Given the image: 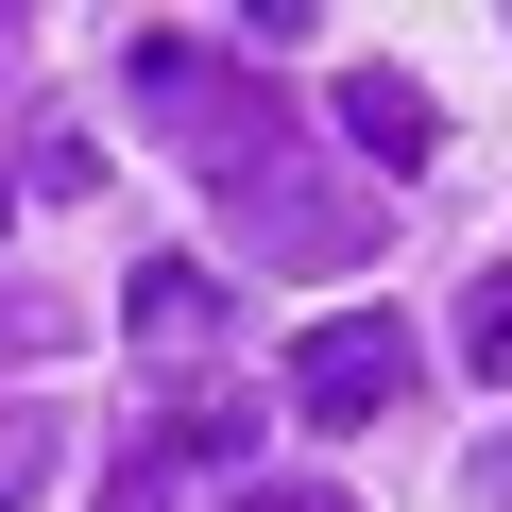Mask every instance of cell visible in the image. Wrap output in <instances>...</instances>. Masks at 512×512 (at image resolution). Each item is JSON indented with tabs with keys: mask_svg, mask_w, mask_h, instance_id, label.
I'll list each match as a JSON object with an SVG mask.
<instances>
[{
	"mask_svg": "<svg viewBox=\"0 0 512 512\" xmlns=\"http://www.w3.org/2000/svg\"><path fill=\"white\" fill-rule=\"evenodd\" d=\"M0 69H18V18H0Z\"/></svg>",
	"mask_w": 512,
	"mask_h": 512,
	"instance_id": "5bb4252c",
	"label": "cell"
},
{
	"mask_svg": "<svg viewBox=\"0 0 512 512\" xmlns=\"http://www.w3.org/2000/svg\"><path fill=\"white\" fill-rule=\"evenodd\" d=\"M291 410H308V427H393V410H410V325H393V308L308 325V342H291Z\"/></svg>",
	"mask_w": 512,
	"mask_h": 512,
	"instance_id": "7a4b0ae2",
	"label": "cell"
},
{
	"mask_svg": "<svg viewBox=\"0 0 512 512\" xmlns=\"http://www.w3.org/2000/svg\"><path fill=\"white\" fill-rule=\"evenodd\" d=\"M52 342H69V308H52V291H0V359H52Z\"/></svg>",
	"mask_w": 512,
	"mask_h": 512,
	"instance_id": "30bf717a",
	"label": "cell"
},
{
	"mask_svg": "<svg viewBox=\"0 0 512 512\" xmlns=\"http://www.w3.org/2000/svg\"><path fill=\"white\" fill-rule=\"evenodd\" d=\"M137 342L154 359H205L222 342V274H205V256H137Z\"/></svg>",
	"mask_w": 512,
	"mask_h": 512,
	"instance_id": "5b68a950",
	"label": "cell"
},
{
	"mask_svg": "<svg viewBox=\"0 0 512 512\" xmlns=\"http://www.w3.org/2000/svg\"><path fill=\"white\" fill-rule=\"evenodd\" d=\"M103 512H171V495H154V461H120V478H103Z\"/></svg>",
	"mask_w": 512,
	"mask_h": 512,
	"instance_id": "4fadbf2b",
	"label": "cell"
},
{
	"mask_svg": "<svg viewBox=\"0 0 512 512\" xmlns=\"http://www.w3.org/2000/svg\"><path fill=\"white\" fill-rule=\"evenodd\" d=\"M325 103H342V154H359V171H427V154H444V103H427L410 69H342Z\"/></svg>",
	"mask_w": 512,
	"mask_h": 512,
	"instance_id": "3957f363",
	"label": "cell"
},
{
	"mask_svg": "<svg viewBox=\"0 0 512 512\" xmlns=\"http://www.w3.org/2000/svg\"><path fill=\"white\" fill-rule=\"evenodd\" d=\"M239 444H256L239 393H188V410H171V461H239Z\"/></svg>",
	"mask_w": 512,
	"mask_h": 512,
	"instance_id": "52a82bcc",
	"label": "cell"
},
{
	"mask_svg": "<svg viewBox=\"0 0 512 512\" xmlns=\"http://www.w3.org/2000/svg\"><path fill=\"white\" fill-rule=\"evenodd\" d=\"M461 359H478V376L512 393V274H478V308H461Z\"/></svg>",
	"mask_w": 512,
	"mask_h": 512,
	"instance_id": "ba28073f",
	"label": "cell"
},
{
	"mask_svg": "<svg viewBox=\"0 0 512 512\" xmlns=\"http://www.w3.org/2000/svg\"><path fill=\"white\" fill-rule=\"evenodd\" d=\"M120 86H137V120H154L205 188L291 171V103H274V69H239V52H205V35H137V52H120Z\"/></svg>",
	"mask_w": 512,
	"mask_h": 512,
	"instance_id": "6da1fadb",
	"label": "cell"
},
{
	"mask_svg": "<svg viewBox=\"0 0 512 512\" xmlns=\"http://www.w3.org/2000/svg\"><path fill=\"white\" fill-rule=\"evenodd\" d=\"M239 512H359L342 478H239Z\"/></svg>",
	"mask_w": 512,
	"mask_h": 512,
	"instance_id": "8fae6325",
	"label": "cell"
},
{
	"mask_svg": "<svg viewBox=\"0 0 512 512\" xmlns=\"http://www.w3.org/2000/svg\"><path fill=\"white\" fill-rule=\"evenodd\" d=\"M461 478H478V512H512V427H495V444H478Z\"/></svg>",
	"mask_w": 512,
	"mask_h": 512,
	"instance_id": "7c38bea8",
	"label": "cell"
},
{
	"mask_svg": "<svg viewBox=\"0 0 512 512\" xmlns=\"http://www.w3.org/2000/svg\"><path fill=\"white\" fill-rule=\"evenodd\" d=\"M0 205H18V188H0Z\"/></svg>",
	"mask_w": 512,
	"mask_h": 512,
	"instance_id": "9a60e30c",
	"label": "cell"
},
{
	"mask_svg": "<svg viewBox=\"0 0 512 512\" xmlns=\"http://www.w3.org/2000/svg\"><path fill=\"white\" fill-rule=\"evenodd\" d=\"M239 222H256V239H291V256H359V239H376V222H359L342 188H308V171H256Z\"/></svg>",
	"mask_w": 512,
	"mask_h": 512,
	"instance_id": "277c9868",
	"label": "cell"
},
{
	"mask_svg": "<svg viewBox=\"0 0 512 512\" xmlns=\"http://www.w3.org/2000/svg\"><path fill=\"white\" fill-rule=\"evenodd\" d=\"M18 188H35V205H86V188H103V154H86V137H35V171H18Z\"/></svg>",
	"mask_w": 512,
	"mask_h": 512,
	"instance_id": "9c48e42d",
	"label": "cell"
},
{
	"mask_svg": "<svg viewBox=\"0 0 512 512\" xmlns=\"http://www.w3.org/2000/svg\"><path fill=\"white\" fill-rule=\"evenodd\" d=\"M52 461H69V427H52V410H0V512H35V495H52Z\"/></svg>",
	"mask_w": 512,
	"mask_h": 512,
	"instance_id": "8992f818",
	"label": "cell"
}]
</instances>
